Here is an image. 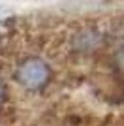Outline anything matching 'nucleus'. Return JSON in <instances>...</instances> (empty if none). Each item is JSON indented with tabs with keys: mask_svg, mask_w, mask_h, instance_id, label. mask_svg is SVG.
<instances>
[{
	"mask_svg": "<svg viewBox=\"0 0 124 126\" xmlns=\"http://www.w3.org/2000/svg\"><path fill=\"white\" fill-rule=\"evenodd\" d=\"M53 70L45 57L36 53H26L23 58L13 60L11 83L26 94H43L51 85Z\"/></svg>",
	"mask_w": 124,
	"mask_h": 126,
	"instance_id": "1",
	"label": "nucleus"
},
{
	"mask_svg": "<svg viewBox=\"0 0 124 126\" xmlns=\"http://www.w3.org/2000/svg\"><path fill=\"white\" fill-rule=\"evenodd\" d=\"M6 102H8V87H6V81L0 75V107L6 105Z\"/></svg>",
	"mask_w": 124,
	"mask_h": 126,
	"instance_id": "2",
	"label": "nucleus"
}]
</instances>
